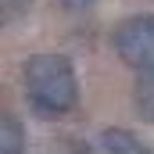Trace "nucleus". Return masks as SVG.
Wrapping results in <instances>:
<instances>
[{"label": "nucleus", "instance_id": "obj_1", "mask_svg": "<svg viewBox=\"0 0 154 154\" xmlns=\"http://www.w3.org/2000/svg\"><path fill=\"white\" fill-rule=\"evenodd\" d=\"M22 97L25 108L43 122H61V118L75 115L79 100H82V82H79L75 61L68 54H29L22 61Z\"/></svg>", "mask_w": 154, "mask_h": 154}, {"label": "nucleus", "instance_id": "obj_2", "mask_svg": "<svg viewBox=\"0 0 154 154\" xmlns=\"http://www.w3.org/2000/svg\"><path fill=\"white\" fill-rule=\"evenodd\" d=\"M111 50L136 79H154V11L122 18L111 29Z\"/></svg>", "mask_w": 154, "mask_h": 154}, {"label": "nucleus", "instance_id": "obj_3", "mask_svg": "<svg viewBox=\"0 0 154 154\" xmlns=\"http://www.w3.org/2000/svg\"><path fill=\"white\" fill-rule=\"evenodd\" d=\"M97 143H100L104 154H154L151 143H147L140 133L125 129V125H108V129H100Z\"/></svg>", "mask_w": 154, "mask_h": 154}, {"label": "nucleus", "instance_id": "obj_4", "mask_svg": "<svg viewBox=\"0 0 154 154\" xmlns=\"http://www.w3.org/2000/svg\"><path fill=\"white\" fill-rule=\"evenodd\" d=\"M25 151V125L22 118L4 111L0 115V154H22Z\"/></svg>", "mask_w": 154, "mask_h": 154}, {"label": "nucleus", "instance_id": "obj_5", "mask_svg": "<svg viewBox=\"0 0 154 154\" xmlns=\"http://www.w3.org/2000/svg\"><path fill=\"white\" fill-rule=\"evenodd\" d=\"M133 111L143 125H154V79H136L133 86Z\"/></svg>", "mask_w": 154, "mask_h": 154}, {"label": "nucleus", "instance_id": "obj_6", "mask_svg": "<svg viewBox=\"0 0 154 154\" xmlns=\"http://www.w3.org/2000/svg\"><path fill=\"white\" fill-rule=\"evenodd\" d=\"M32 0H4V22H14L22 11H29Z\"/></svg>", "mask_w": 154, "mask_h": 154}, {"label": "nucleus", "instance_id": "obj_7", "mask_svg": "<svg viewBox=\"0 0 154 154\" xmlns=\"http://www.w3.org/2000/svg\"><path fill=\"white\" fill-rule=\"evenodd\" d=\"M57 4H61L65 11H72V14H82V11H90L97 0H57Z\"/></svg>", "mask_w": 154, "mask_h": 154}]
</instances>
